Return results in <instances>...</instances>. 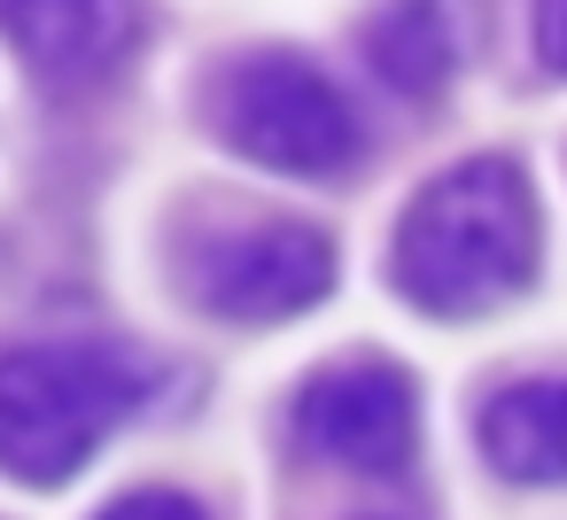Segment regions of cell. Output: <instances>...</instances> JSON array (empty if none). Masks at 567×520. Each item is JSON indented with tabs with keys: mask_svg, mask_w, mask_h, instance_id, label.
Returning a JSON list of instances; mask_svg holds the SVG:
<instances>
[{
	"mask_svg": "<svg viewBox=\"0 0 567 520\" xmlns=\"http://www.w3.org/2000/svg\"><path fill=\"white\" fill-rule=\"evenodd\" d=\"M389 288L420 319H489L544 272V210L513 156H466L435 171L396 233H389Z\"/></svg>",
	"mask_w": 567,
	"mask_h": 520,
	"instance_id": "obj_1",
	"label": "cell"
},
{
	"mask_svg": "<svg viewBox=\"0 0 567 520\" xmlns=\"http://www.w3.org/2000/svg\"><path fill=\"white\" fill-rule=\"evenodd\" d=\"M164 396V365L133 342H17L0 350V481L71 489L110 435Z\"/></svg>",
	"mask_w": 567,
	"mask_h": 520,
	"instance_id": "obj_2",
	"label": "cell"
},
{
	"mask_svg": "<svg viewBox=\"0 0 567 520\" xmlns=\"http://www.w3.org/2000/svg\"><path fill=\"white\" fill-rule=\"evenodd\" d=\"M203 133L218 148H234L241 164H257L272 179H311V187H334L365 164V117L296 48L226 55L203 79Z\"/></svg>",
	"mask_w": 567,
	"mask_h": 520,
	"instance_id": "obj_3",
	"label": "cell"
},
{
	"mask_svg": "<svg viewBox=\"0 0 567 520\" xmlns=\"http://www.w3.org/2000/svg\"><path fill=\"white\" fill-rule=\"evenodd\" d=\"M334 280H342L334 241L303 218H265V210L203 226L172 249V288L226 326H288L319 311Z\"/></svg>",
	"mask_w": 567,
	"mask_h": 520,
	"instance_id": "obj_4",
	"label": "cell"
},
{
	"mask_svg": "<svg viewBox=\"0 0 567 520\" xmlns=\"http://www.w3.org/2000/svg\"><path fill=\"white\" fill-rule=\"evenodd\" d=\"M288 435L296 450H311L319 466L389 481L412 466L420 450V388L404 365L389 357H342L319 365L296 396H288Z\"/></svg>",
	"mask_w": 567,
	"mask_h": 520,
	"instance_id": "obj_5",
	"label": "cell"
},
{
	"mask_svg": "<svg viewBox=\"0 0 567 520\" xmlns=\"http://www.w3.org/2000/svg\"><path fill=\"white\" fill-rule=\"evenodd\" d=\"M156 40L148 0H0V48L48 94L117 86Z\"/></svg>",
	"mask_w": 567,
	"mask_h": 520,
	"instance_id": "obj_6",
	"label": "cell"
},
{
	"mask_svg": "<svg viewBox=\"0 0 567 520\" xmlns=\"http://www.w3.org/2000/svg\"><path fill=\"white\" fill-rule=\"evenodd\" d=\"M482 466L513 489H567V373L505 381L474 412Z\"/></svg>",
	"mask_w": 567,
	"mask_h": 520,
	"instance_id": "obj_7",
	"label": "cell"
},
{
	"mask_svg": "<svg viewBox=\"0 0 567 520\" xmlns=\"http://www.w3.org/2000/svg\"><path fill=\"white\" fill-rule=\"evenodd\" d=\"M358 48H365V71L404 102H435L458 79V24L443 0H381Z\"/></svg>",
	"mask_w": 567,
	"mask_h": 520,
	"instance_id": "obj_8",
	"label": "cell"
},
{
	"mask_svg": "<svg viewBox=\"0 0 567 520\" xmlns=\"http://www.w3.org/2000/svg\"><path fill=\"white\" fill-rule=\"evenodd\" d=\"M94 520H218L203 497H187V489H172V481H141V489H117Z\"/></svg>",
	"mask_w": 567,
	"mask_h": 520,
	"instance_id": "obj_9",
	"label": "cell"
},
{
	"mask_svg": "<svg viewBox=\"0 0 567 520\" xmlns=\"http://www.w3.org/2000/svg\"><path fill=\"white\" fill-rule=\"evenodd\" d=\"M536 55L551 79H567V0H536Z\"/></svg>",
	"mask_w": 567,
	"mask_h": 520,
	"instance_id": "obj_10",
	"label": "cell"
},
{
	"mask_svg": "<svg viewBox=\"0 0 567 520\" xmlns=\"http://www.w3.org/2000/svg\"><path fill=\"white\" fill-rule=\"evenodd\" d=\"M342 520H420V512H412V505H396V497H389V505H358V512H342Z\"/></svg>",
	"mask_w": 567,
	"mask_h": 520,
	"instance_id": "obj_11",
	"label": "cell"
}]
</instances>
